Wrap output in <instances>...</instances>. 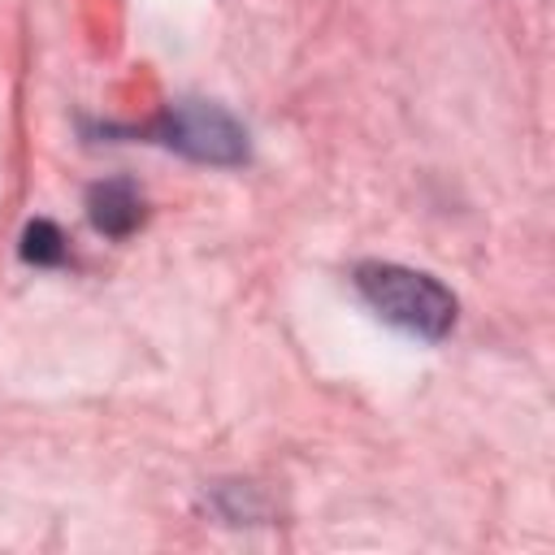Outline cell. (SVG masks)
I'll list each match as a JSON object with an SVG mask.
<instances>
[{
	"mask_svg": "<svg viewBox=\"0 0 555 555\" xmlns=\"http://www.w3.org/2000/svg\"><path fill=\"white\" fill-rule=\"evenodd\" d=\"M351 282H356L360 299L386 325H395L421 343H442L455 330L460 304L434 273H421V269H408L395 260H364V264H356Z\"/></svg>",
	"mask_w": 555,
	"mask_h": 555,
	"instance_id": "obj_1",
	"label": "cell"
},
{
	"mask_svg": "<svg viewBox=\"0 0 555 555\" xmlns=\"http://www.w3.org/2000/svg\"><path fill=\"white\" fill-rule=\"evenodd\" d=\"M143 134L186 160H199V165H243L247 160V130L243 121L212 104V100H173L160 108L156 121L143 126Z\"/></svg>",
	"mask_w": 555,
	"mask_h": 555,
	"instance_id": "obj_2",
	"label": "cell"
},
{
	"mask_svg": "<svg viewBox=\"0 0 555 555\" xmlns=\"http://www.w3.org/2000/svg\"><path fill=\"white\" fill-rule=\"evenodd\" d=\"M87 217L100 234L126 238L143 225V195L130 178H104L87 191Z\"/></svg>",
	"mask_w": 555,
	"mask_h": 555,
	"instance_id": "obj_3",
	"label": "cell"
},
{
	"mask_svg": "<svg viewBox=\"0 0 555 555\" xmlns=\"http://www.w3.org/2000/svg\"><path fill=\"white\" fill-rule=\"evenodd\" d=\"M65 256H69V247H65V234L52 225V221H30L26 230H22V260L26 264H39V269H48V264H65Z\"/></svg>",
	"mask_w": 555,
	"mask_h": 555,
	"instance_id": "obj_4",
	"label": "cell"
}]
</instances>
